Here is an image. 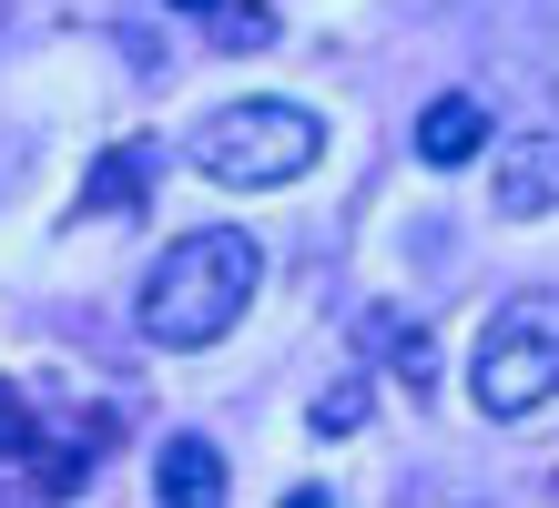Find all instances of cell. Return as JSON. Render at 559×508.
<instances>
[{"mask_svg":"<svg viewBox=\"0 0 559 508\" xmlns=\"http://www.w3.org/2000/svg\"><path fill=\"white\" fill-rule=\"evenodd\" d=\"M254 275H265L254 234H235V224L174 234V245H163V264L143 275V305H133V316H143V335H153V346L193 356V346H214V335L254 305Z\"/></svg>","mask_w":559,"mask_h":508,"instance_id":"1","label":"cell"},{"mask_svg":"<svg viewBox=\"0 0 559 508\" xmlns=\"http://www.w3.org/2000/svg\"><path fill=\"white\" fill-rule=\"evenodd\" d=\"M549 397H559V285L509 295L499 316H488L478 356H468V406L478 417L519 427V417H539Z\"/></svg>","mask_w":559,"mask_h":508,"instance_id":"2","label":"cell"},{"mask_svg":"<svg viewBox=\"0 0 559 508\" xmlns=\"http://www.w3.org/2000/svg\"><path fill=\"white\" fill-rule=\"evenodd\" d=\"M316 153H325V122L306 102H224V113H204V132H193V163H204L224 193H275L295 174H316Z\"/></svg>","mask_w":559,"mask_h":508,"instance_id":"3","label":"cell"},{"mask_svg":"<svg viewBox=\"0 0 559 508\" xmlns=\"http://www.w3.org/2000/svg\"><path fill=\"white\" fill-rule=\"evenodd\" d=\"M488 143H499V122H488L478 92H438L417 113V163L427 174H457V163H488Z\"/></svg>","mask_w":559,"mask_h":508,"instance_id":"4","label":"cell"},{"mask_svg":"<svg viewBox=\"0 0 559 508\" xmlns=\"http://www.w3.org/2000/svg\"><path fill=\"white\" fill-rule=\"evenodd\" d=\"M499 163V214L530 224V214H559V132H519V143H488Z\"/></svg>","mask_w":559,"mask_h":508,"instance_id":"5","label":"cell"},{"mask_svg":"<svg viewBox=\"0 0 559 508\" xmlns=\"http://www.w3.org/2000/svg\"><path fill=\"white\" fill-rule=\"evenodd\" d=\"M153 498H163V508H214V498H224V448H214V437H163Z\"/></svg>","mask_w":559,"mask_h":508,"instance_id":"6","label":"cell"},{"mask_svg":"<svg viewBox=\"0 0 559 508\" xmlns=\"http://www.w3.org/2000/svg\"><path fill=\"white\" fill-rule=\"evenodd\" d=\"M367 346H377L386 366H397V387H407V397H427V387H438V346L417 335V316H397V305H377V316H367Z\"/></svg>","mask_w":559,"mask_h":508,"instance_id":"7","label":"cell"},{"mask_svg":"<svg viewBox=\"0 0 559 508\" xmlns=\"http://www.w3.org/2000/svg\"><path fill=\"white\" fill-rule=\"evenodd\" d=\"M153 193V143H103V163H92L82 184V214H122V203Z\"/></svg>","mask_w":559,"mask_h":508,"instance_id":"8","label":"cell"},{"mask_svg":"<svg viewBox=\"0 0 559 508\" xmlns=\"http://www.w3.org/2000/svg\"><path fill=\"white\" fill-rule=\"evenodd\" d=\"M367 406H377V387L367 377H336L316 397V437H346V427H367Z\"/></svg>","mask_w":559,"mask_h":508,"instance_id":"9","label":"cell"},{"mask_svg":"<svg viewBox=\"0 0 559 508\" xmlns=\"http://www.w3.org/2000/svg\"><path fill=\"white\" fill-rule=\"evenodd\" d=\"M204 21H214V31H224V42H235V51H254V42H265V31H275L265 11H254V0H214Z\"/></svg>","mask_w":559,"mask_h":508,"instance_id":"10","label":"cell"},{"mask_svg":"<svg viewBox=\"0 0 559 508\" xmlns=\"http://www.w3.org/2000/svg\"><path fill=\"white\" fill-rule=\"evenodd\" d=\"M31 427H41V417H31V397H21V387H0V458H21V448H31Z\"/></svg>","mask_w":559,"mask_h":508,"instance_id":"11","label":"cell"},{"mask_svg":"<svg viewBox=\"0 0 559 508\" xmlns=\"http://www.w3.org/2000/svg\"><path fill=\"white\" fill-rule=\"evenodd\" d=\"M163 11H193V21H204V11H214V0H163Z\"/></svg>","mask_w":559,"mask_h":508,"instance_id":"12","label":"cell"},{"mask_svg":"<svg viewBox=\"0 0 559 508\" xmlns=\"http://www.w3.org/2000/svg\"><path fill=\"white\" fill-rule=\"evenodd\" d=\"M0 11H11V0H0Z\"/></svg>","mask_w":559,"mask_h":508,"instance_id":"13","label":"cell"}]
</instances>
